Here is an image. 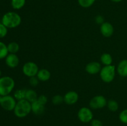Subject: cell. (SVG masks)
Here are the masks:
<instances>
[{
    "label": "cell",
    "mask_w": 127,
    "mask_h": 126,
    "mask_svg": "<svg viewBox=\"0 0 127 126\" xmlns=\"http://www.w3.org/2000/svg\"><path fill=\"white\" fill-rule=\"evenodd\" d=\"M78 117L81 122L88 123L91 122L94 117V114L91 109L89 107H83L79 109L78 112Z\"/></svg>",
    "instance_id": "8992f818"
},
{
    "label": "cell",
    "mask_w": 127,
    "mask_h": 126,
    "mask_svg": "<svg viewBox=\"0 0 127 126\" xmlns=\"http://www.w3.org/2000/svg\"><path fill=\"white\" fill-rule=\"evenodd\" d=\"M107 101L102 95H97L94 96L89 101V106L93 109H102L107 106Z\"/></svg>",
    "instance_id": "ba28073f"
},
{
    "label": "cell",
    "mask_w": 127,
    "mask_h": 126,
    "mask_svg": "<svg viewBox=\"0 0 127 126\" xmlns=\"http://www.w3.org/2000/svg\"><path fill=\"white\" fill-rule=\"evenodd\" d=\"M21 17L15 12H7L4 14L2 18V23L7 28H16L21 23Z\"/></svg>",
    "instance_id": "6da1fadb"
},
{
    "label": "cell",
    "mask_w": 127,
    "mask_h": 126,
    "mask_svg": "<svg viewBox=\"0 0 127 126\" xmlns=\"http://www.w3.org/2000/svg\"><path fill=\"white\" fill-rule=\"evenodd\" d=\"M32 112L35 115H42L45 112V105H42L38 101L31 103Z\"/></svg>",
    "instance_id": "4fadbf2b"
},
{
    "label": "cell",
    "mask_w": 127,
    "mask_h": 126,
    "mask_svg": "<svg viewBox=\"0 0 127 126\" xmlns=\"http://www.w3.org/2000/svg\"><path fill=\"white\" fill-rule=\"evenodd\" d=\"M95 0H78L79 6L84 8H88L93 6Z\"/></svg>",
    "instance_id": "603a6c76"
},
{
    "label": "cell",
    "mask_w": 127,
    "mask_h": 126,
    "mask_svg": "<svg viewBox=\"0 0 127 126\" xmlns=\"http://www.w3.org/2000/svg\"><path fill=\"white\" fill-rule=\"evenodd\" d=\"M37 98H38V95L35 90H32V89L27 90L26 95V100L29 101L30 103H32L37 101Z\"/></svg>",
    "instance_id": "2e32d148"
},
{
    "label": "cell",
    "mask_w": 127,
    "mask_h": 126,
    "mask_svg": "<svg viewBox=\"0 0 127 126\" xmlns=\"http://www.w3.org/2000/svg\"><path fill=\"white\" fill-rule=\"evenodd\" d=\"M5 62L9 67L15 68L19 64V58L16 54L9 53L5 58Z\"/></svg>",
    "instance_id": "7c38bea8"
},
{
    "label": "cell",
    "mask_w": 127,
    "mask_h": 126,
    "mask_svg": "<svg viewBox=\"0 0 127 126\" xmlns=\"http://www.w3.org/2000/svg\"><path fill=\"white\" fill-rule=\"evenodd\" d=\"M7 46L9 53H12V54H16V53H17L19 51L20 49L19 44L15 42H12L9 43L7 44Z\"/></svg>",
    "instance_id": "d6986e66"
},
{
    "label": "cell",
    "mask_w": 127,
    "mask_h": 126,
    "mask_svg": "<svg viewBox=\"0 0 127 126\" xmlns=\"http://www.w3.org/2000/svg\"><path fill=\"white\" fill-rule=\"evenodd\" d=\"M39 70L38 65L34 62L29 61L25 63L22 67V72L28 77L36 76Z\"/></svg>",
    "instance_id": "5b68a950"
},
{
    "label": "cell",
    "mask_w": 127,
    "mask_h": 126,
    "mask_svg": "<svg viewBox=\"0 0 127 126\" xmlns=\"http://www.w3.org/2000/svg\"><path fill=\"white\" fill-rule=\"evenodd\" d=\"M37 101L39 103H40L41 104L43 105H45L47 104V101H48V98H47V96L44 95H42L40 96H38V98H37Z\"/></svg>",
    "instance_id": "83f0119b"
},
{
    "label": "cell",
    "mask_w": 127,
    "mask_h": 126,
    "mask_svg": "<svg viewBox=\"0 0 127 126\" xmlns=\"http://www.w3.org/2000/svg\"><path fill=\"white\" fill-rule=\"evenodd\" d=\"M26 4V0H11V6L14 9H22Z\"/></svg>",
    "instance_id": "ffe728a7"
},
{
    "label": "cell",
    "mask_w": 127,
    "mask_h": 126,
    "mask_svg": "<svg viewBox=\"0 0 127 126\" xmlns=\"http://www.w3.org/2000/svg\"><path fill=\"white\" fill-rule=\"evenodd\" d=\"M9 54L7 46L3 42H0V59H4Z\"/></svg>",
    "instance_id": "44dd1931"
},
{
    "label": "cell",
    "mask_w": 127,
    "mask_h": 126,
    "mask_svg": "<svg viewBox=\"0 0 127 126\" xmlns=\"http://www.w3.org/2000/svg\"><path fill=\"white\" fill-rule=\"evenodd\" d=\"M52 103H53V105H59L63 103L64 102V97L62 96V95H55L54 96H53L52 100Z\"/></svg>",
    "instance_id": "cb8c5ba5"
},
{
    "label": "cell",
    "mask_w": 127,
    "mask_h": 126,
    "mask_svg": "<svg viewBox=\"0 0 127 126\" xmlns=\"http://www.w3.org/2000/svg\"><path fill=\"white\" fill-rule=\"evenodd\" d=\"M13 111L15 116L18 118L26 117L32 112L31 103L26 100V99L19 100L16 103Z\"/></svg>",
    "instance_id": "7a4b0ae2"
},
{
    "label": "cell",
    "mask_w": 127,
    "mask_h": 126,
    "mask_svg": "<svg viewBox=\"0 0 127 126\" xmlns=\"http://www.w3.org/2000/svg\"><path fill=\"white\" fill-rule=\"evenodd\" d=\"M100 62L104 65H112L113 63V58L109 53H104L100 56Z\"/></svg>",
    "instance_id": "e0dca14e"
},
{
    "label": "cell",
    "mask_w": 127,
    "mask_h": 126,
    "mask_svg": "<svg viewBox=\"0 0 127 126\" xmlns=\"http://www.w3.org/2000/svg\"><path fill=\"white\" fill-rule=\"evenodd\" d=\"M15 86V82L12 77L4 76L0 77V95H9Z\"/></svg>",
    "instance_id": "3957f363"
},
{
    "label": "cell",
    "mask_w": 127,
    "mask_h": 126,
    "mask_svg": "<svg viewBox=\"0 0 127 126\" xmlns=\"http://www.w3.org/2000/svg\"><path fill=\"white\" fill-rule=\"evenodd\" d=\"M95 1H97V0H95Z\"/></svg>",
    "instance_id": "836d02e7"
},
{
    "label": "cell",
    "mask_w": 127,
    "mask_h": 126,
    "mask_svg": "<svg viewBox=\"0 0 127 126\" xmlns=\"http://www.w3.org/2000/svg\"><path fill=\"white\" fill-rule=\"evenodd\" d=\"M100 31L101 34L104 37L109 38L112 37L114 34V26L110 22H104L102 25H100Z\"/></svg>",
    "instance_id": "9c48e42d"
},
{
    "label": "cell",
    "mask_w": 127,
    "mask_h": 126,
    "mask_svg": "<svg viewBox=\"0 0 127 126\" xmlns=\"http://www.w3.org/2000/svg\"><path fill=\"white\" fill-rule=\"evenodd\" d=\"M116 68L114 65H105L102 67L100 72V77L105 83H110L114 80L115 76Z\"/></svg>",
    "instance_id": "277c9868"
},
{
    "label": "cell",
    "mask_w": 127,
    "mask_h": 126,
    "mask_svg": "<svg viewBox=\"0 0 127 126\" xmlns=\"http://www.w3.org/2000/svg\"><path fill=\"white\" fill-rule=\"evenodd\" d=\"M2 96H1V95H0V103H1V100H2Z\"/></svg>",
    "instance_id": "1f68e13d"
},
{
    "label": "cell",
    "mask_w": 127,
    "mask_h": 126,
    "mask_svg": "<svg viewBox=\"0 0 127 126\" xmlns=\"http://www.w3.org/2000/svg\"><path fill=\"white\" fill-rule=\"evenodd\" d=\"M119 119L123 124H127V109L121 111L119 114Z\"/></svg>",
    "instance_id": "d4e9b609"
},
{
    "label": "cell",
    "mask_w": 127,
    "mask_h": 126,
    "mask_svg": "<svg viewBox=\"0 0 127 126\" xmlns=\"http://www.w3.org/2000/svg\"><path fill=\"white\" fill-rule=\"evenodd\" d=\"M117 71L120 77H127V59L122 60L119 63L117 67Z\"/></svg>",
    "instance_id": "5bb4252c"
},
{
    "label": "cell",
    "mask_w": 127,
    "mask_h": 126,
    "mask_svg": "<svg viewBox=\"0 0 127 126\" xmlns=\"http://www.w3.org/2000/svg\"><path fill=\"white\" fill-rule=\"evenodd\" d=\"M108 109L109 111H112V112H116L118 109H119V105L117 101H115L114 100H110L107 101V104Z\"/></svg>",
    "instance_id": "7402d4cb"
},
{
    "label": "cell",
    "mask_w": 127,
    "mask_h": 126,
    "mask_svg": "<svg viewBox=\"0 0 127 126\" xmlns=\"http://www.w3.org/2000/svg\"><path fill=\"white\" fill-rule=\"evenodd\" d=\"M102 67L100 63L96 61H93L88 63L85 67L87 73L91 75H95L100 72Z\"/></svg>",
    "instance_id": "8fae6325"
},
{
    "label": "cell",
    "mask_w": 127,
    "mask_h": 126,
    "mask_svg": "<svg viewBox=\"0 0 127 126\" xmlns=\"http://www.w3.org/2000/svg\"><path fill=\"white\" fill-rule=\"evenodd\" d=\"M39 81L40 80H38V79L37 77V76H33L32 77H30L29 80L30 85L32 86H37L38 84V83H39Z\"/></svg>",
    "instance_id": "4316f807"
},
{
    "label": "cell",
    "mask_w": 127,
    "mask_h": 126,
    "mask_svg": "<svg viewBox=\"0 0 127 126\" xmlns=\"http://www.w3.org/2000/svg\"><path fill=\"white\" fill-rule=\"evenodd\" d=\"M36 76H37V77L38 78L40 81L46 82L48 81L50 79L51 73L48 69H39Z\"/></svg>",
    "instance_id": "9a60e30c"
},
{
    "label": "cell",
    "mask_w": 127,
    "mask_h": 126,
    "mask_svg": "<svg viewBox=\"0 0 127 126\" xmlns=\"http://www.w3.org/2000/svg\"><path fill=\"white\" fill-rule=\"evenodd\" d=\"M95 22L97 24L102 25L104 22V18L102 16L98 15L95 17Z\"/></svg>",
    "instance_id": "f546056e"
},
{
    "label": "cell",
    "mask_w": 127,
    "mask_h": 126,
    "mask_svg": "<svg viewBox=\"0 0 127 126\" xmlns=\"http://www.w3.org/2000/svg\"><path fill=\"white\" fill-rule=\"evenodd\" d=\"M64 102L68 105L76 103L79 100V95L74 91H69L64 95Z\"/></svg>",
    "instance_id": "30bf717a"
},
{
    "label": "cell",
    "mask_w": 127,
    "mask_h": 126,
    "mask_svg": "<svg viewBox=\"0 0 127 126\" xmlns=\"http://www.w3.org/2000/svg\"><path fill=\"white\" fill-rule=\"evenodd\" d=\"M17 102L16 101V99L14 97L11 95H6L2 96V100L0 103V106L2 109L7 111H14Z\"/></svg>",
    "instance_id": "52a82bcc"
},
{
    "label": "cell",
    "mask_w": 127,
    "mask_h": 126,
    "mask_svg": "<svg viewBox=\"0 0 127 126\" xmlns=\"http://www.w3.org/2000/svg\"><path fill=\"white\" fill-rule=\"evenodd\" d=\"M1 70H0V77H1Z\"/></svg>",
    "instance_id": "d6a6232c"
},
{
    "label": "cell",
    "mask_w": 127,
    "mask_h": 126,
    "mask_svg": "<svg viewBox=\"0 0 127 126\" xmlns=\"http://www.w3.org/2000/svg\"><path fill=\"white\" fill-rule=\"evenodd\" d=\"M91 126H103V123L100 120L93 119L91 122Z\"/></svg>",
    "instance_id": "f1b7e54d"
},
{
    "label": "cell",
    "mask_w": 127,
    "mask_h": 126,
    "mask_svg": "<svg viewBox=\"0 0 127 126\" xmlns=\"http://www.w3.org/2000/svg\"><path fill=\"white\" fill-rule=\"evenodd\" d=\"M7 33V28L2 23H0V38L6 37Z\"/></svg>",
    "instance_id": "484cf974"
},
{
    "label": "cell",
    "mask_w": 127,
    "mask_h": 126,
    "mask_svg": "<svg viewBox=\"0 0 127 126\" xmlns=\"http://www.w3.org/2000/svg\"><path fill=\"white\" fill-rule=\"evenodd\" d=\"M110 1H112V2H121L122 0H110Z\"/></svg>",
    "instance_id": "4dcf8cb0"
},
{
    "label": "cell",
    "mask_w": 127,
    "mask_h": 126,
    "mask_svg": "<svg viewBox=\"0 0 127 126\" xmlns=\"http://www.w3.org/2000/svg\"><path fill=\"white\" fill-rule=\"evenodd\" d=\"M27 90L26 89H18L14 93V97L17 101L26 99V95Z\"/></svg>",
    "instance_id": "ac0fdd59"
}]
</instances>
